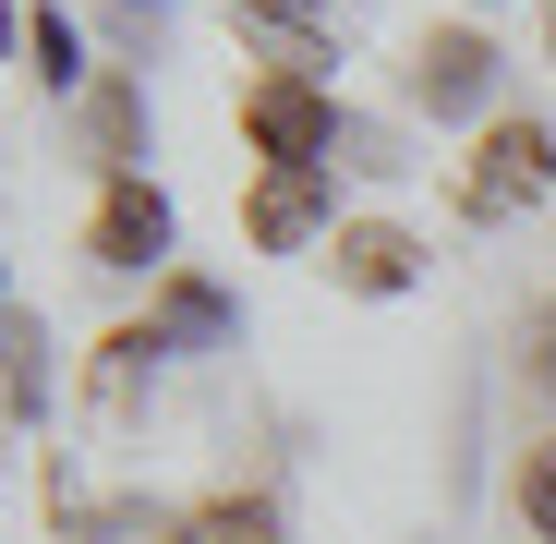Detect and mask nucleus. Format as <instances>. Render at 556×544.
Here are the masks:
<instances>
[{"label": "nucleus", "mask_w": 556, "mask_h": 544, "mask_svg": "<svg viewBox=\"0 0 556 544\" xmlns=\"http://www.w3.org/2000/svg\"><path fill=\"white\" fill-rule=\"evenodd\" d=\"M544 181H556V134H544V122H496L484 157L459 169V218H520Z\"/></svg>", "instance_id": "1"}, {"label": "nucleus", "mask_w": 556, "mask_h": 544, "mask_svg": "<svg viewBox=\"0 0 556 544\" xmlns=\"http://www.w3.org/2000/svg\"><path fill=\"white\" fill-rule=\"evenodd\" d=\"M242 134H254L278 169H327V146H339V110L315 98V73H266L254 98H242Z\"/></svg>", "instance_id": "2"}, {"label": "nucleus", "mask_w": 556, "mask_h": 544, "mask_svg": "<svg viewBox=\"0 0 556 544\" xmlns=\"http://www.w3.org/2000/svg\"><path fill=\"white\" fill-rule=\"evenodd\" d=\"M25 49H37V85H73V73H85V61H73V25H61V13H37V25H25Z\"/></svg>", "instance_id": "10"}, {"label": "nucleus", "mask_w": 556, "mask_h": 544, "mask_svg": "<svg viewBox=\"0 0 556 544\" xmlns=\"http://www.w3.org/2000/svg\"><path fill=\"white\" fill-rule=\"evenodd\" d=\"M412 98H424L435 122L484 110V98H496V37H435V49H424V73H412Z\"/></svg>", "instance_id": "4"}, {"label": "nucleus", "mask_w": 556, "mask_h": 544, "mask_svg": "<svg viewBox=\"0 0 556 544\" xmlns=\"http://www.w3.org/2000/svg\"><path fill=\"white\" fill-rule=\"evenodd\" d=\"M315 218H327V169H266V181H254V242H266V254H291Z\"/></svg>", "instance_id": "5"}, {"label": "nucleus", "mask_w": 556, "mask_h": 544, "mask_svg": "<svg viewBox=\"0 0 556 544\" xmlns=\"http://www.w3.org/2000/svg\"><path fill=\"white\" fill-rule=\"evenodd\" d=\"M85 254H98V266H157V254H169V194L122 169L110 194H98V230H85Z\"/></svg>", "instance_id": "3"}, {"label": "nucleus", "mask_w": 556, "mask_h": 544, "mask_svg": "<svg viewBox=\"0 0 556 544\" xmlns=\"http://www.w3.org/2000/svg\"><path fill=\"white\" fill-rule=\"evenodd\" d=\"M37 303H13V423H37Z\"/></svg>", "instance_id": "9"}, {"label": "nucleus", "mask_w": 556, "mask_h": 544, "mask_svg": "<svg viewBox=\"0 0 556 544\" xmlns=\"http://www.w3.org/2000/svg\"><path fill=\"white\" fill-rule=\"evenodd\" d=\"M532 376H544V388H556V303H544V315H532Z\"/></svg>", "instance_id": "12"}, {"label": "nucleus", "mask_w": 556, "mask_h": 544, "mask_svg": "<svg viewBox=\"0 0 556 544\" xmlns=\"http://www.w3.org/2000/svg\"><path fill=\"white\" fill-rule=\"evenodd\" d=\"M327 266H339V291H412V266H424V254H412L400 230H339Z\"/></svg>", "instance_id": "6"}, {"label": "nucleus", "mask_w": 556, "mask_h": 544, "mask_svg": "<svg viewBox=\"0 0 556 544\" xmlns=\"http://www.w3.org/2000/svg\"><path fill=\"white\" fill-rule=\"evenodd\" d=\"M194 544H278V508L266 496H218V508H194Z\"/></svg>", "instance_id": "7"}, {"label": "nucleus", "mask_w": 556, "mask_h": 544, "mask_svg": "<svg viewBox=\"0 0 556 544\" xmlns=\"http://www.w3.org/2000/svg\"><path fill=\"white\" fill-rule=\"evenodd\" d=\"M520 520H532V544H556V435L520 460Z\"/></svg>", "instance_id": "8"}, {"label": "nucleus", "mask_w": 556, "mask_h": 544, "mask_svg": "<svg viewBox=\"0 0 556 544\" xmlns=\"http://www.w3.org/2000/svg\"><path fill=\"white\" fill-rule=\"evenodd\" d=\"M110 544H194V520H157V508H122Z\"/></svg>", "instance_id": "11"}]
</instances>
